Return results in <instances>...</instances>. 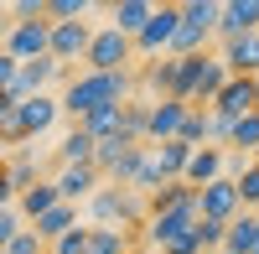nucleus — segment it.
<instances>
[{
  "mask_svg": "<svg viewBox=\"0 0 259 254\" xmlns=\"http://www.w3.org/2000/svg\"><path fill=\"white\" fill-rule=\"evenodd\" d=\"M57 202H62V197H57V187H52V182H36V187H26V192H21V213L36 223L41 213H52Z\"/></svg>",
  "mask_w": 259,
  "mask_h": 254,
  "instance_id": "bb28decb",
  "label": "nucleus"
},
{
  "mask_svg": "<svg viewBox=\"0 0 259 254\" xmlns=\"http://www.w3.org/2000/svg\"><path fill=\"white\" fill-rule=\"evenodd\" d=\"M6 177H11V187H16V197L26 192V187H36L41 177H36V161L31 156H16V161H6Z\"/></svg>",
  "mask_w": 259,
  "mask_h": 254,
  "instance_id": "473e14b6",
  "label": "nucleus"
},
{
  "mask_svg": "<svg viewBox=\"0 0 259 254\" xmlns=\"http://www.w3.org/2000/svg\"><path fill=\"white\" fill-rule=\"evenodd\" d=\"M135 57V41L114 26H99L89 52H83V73H124V62Z\"/></svg>",
  "mask_w": 259,
  "mask_h": 254,
  "instance_id": "20e7f679",
  "label": "nucleus"
},
{
  "mask_svg": "<svg viewBox=\"0 0 259 254\" xmlns=\"http://www.w3.org/2000/svg\"><path fill=\"white\" fill-rule=\"evenodd\" d=\"M192 197V187L187 182H166V187H156V192H150V213H171V207H187Z\"/></svg>",
  "mask_w": 259,
  "mask_h": 254,
  "instance_id": "c756f323",
  "label": "nucleus"
},
{
  "mask_svg": "<svg viewBox=\"0 0 259 254\" xmlns=\"http://www.w3.org/2000/svg\"><path fill=\"white\" fill-rule=\"evenodd\" d=\"M57 99L52 94H36V99H26V104H16V119H21V135L26 140H36V135H47L52 124H57Z\"/></svg>",
  "mask_w": 259,
  "mask_h": 254,
  "instance_id": "dca6fc26",
  "label": "nucleus"
},
{
  "mask_svg": "<svg viewBox=\"0 0 259 254\" xmlns=\"http://www.w3.org/2000/svg\"><path fill=\"white\" fill-rule=\"evenodd\" d=\"M218 62H223L228 78H259V31L223 41V57H218Z\"/></svg>",
  "mask_w": 259,
  "mask_h": 254,
  "instance_id": "4468645a",
  "label": "nucleus"
},
{
  "mask_svg": "<svg viewBox=\"0 0 259 254\" xmlns=\"http://www.w3.org/2000/svg\"><path fill=\"white\" fill-rule=\"evenodd\" d=\"M150 11H156V6H150V0H119V6L109 11V16H114L109 26H114V31H124L130 41H135V36H140V26L150 21Z\"/></svg>",
  "mask_w": 259,
  "mask_h": 254,
  "instance_id": "412c9836",
  "label": "nucleus"
},
{
  "mask_svg": "<svg viewBox=\"0 0 259 254\" xmlns=\"http://www.w3.org/2000/svg\"><path fill=\"white\" fill-rule=\"evenodd\" d=\"M89 218H94V228H119V234H130V228L145 223L140 192H124V187H99V192L89 197Z\"/></svg>",
  "mask_w": 259,
  "mask_h": 254,
  "instance_id": "7ed1b4c3",
  "label": "nucleus"
},
{
  "mask_svg": "<svg viewBox=\"0 0 259 254\" xmlns=\"http://www.w3.org/2000/svg\"><path fill=\"white\" fill-rule=\"evenodd\" d=\"M11 16H21V21H41L47 11H41V0H16V6H11Z\"/></svg>",
  "mask_w": 259,
  "mask_h": 254,
  "instance_id": "58836bf2",
  "label": "nucleus"
},
{
  "mask_svg": "<svg viewBox=\"0 0 259 254\" xmlns=\"http://www.w3.org/2000/svg\"><path fill=\"white\" fill-rule=\"evenodd\" d=\"M254 31H259V0H228L218 11V31L212 36L233 41V36H254Z\"/></svg>",
  "mask_w": 259,
  "mask_h": 254,
  "instance_id": "2eb2a0df",
  "label": "nucleus"
},
{
  "mask_svg": "<svg viewBox=\"0 0 259 254\" xmlns=\"http://www.w3.org/2000/svg\"><path fill=\"white\" fill-rule=\"evenodd\" d=\"M223 161H228V156L218 151V145H197V151L187 156V172H182V182L192 187V192H202L207 182H218V177H223Z\"/></svg>",
  "mask_w": 259,
  "mask_h": 254,
  "instance_id": "f3484780",
  "label": "nucleus"
},
{
  "mask_svg": "<svg viewBox=\"0 0 259 254\" xmlns=\"http://www.w3.org/2000/svg\"><path fill=\"white\" fill-rule=\"evenodd\" d=\"M57 156H62V166H94V140H89V135H83L78 124H73V130L62 135Z\"/></svg>",
  "mask_w": 259,
  "mask_h": 254,
  "instance_id": "cd10ccee",
  "label": "nucleus"
},
{
  "mask_svg": "<svg viewBox=\"0 0 259 254\" xmlns=\"http://www.w3.org/2000/svg\"><path fill=\"white\" fill-rule=\"evenodd\" d=\"M52 187H57V197H62V202H73V207H78V202H89L99 187H104V177L94 172V166H62V172L52 177Z\"/></svg>",
  "mask_w": 259,
  "mask_h": 254,
  "instance_id": "ddd939ff",
  "label": "nucleus"
},
{
  "mask_svg": "<svg viewBox=\"0 0 259 254\" xmlns=\"http://www.w3.org/2000/svg\"><path fill=\"white\" fill-rule=\"evenodd\" d=\"M73 228H78V207H73V202H57L52 213H41V218L31 223V234H36L41 244H57L62 234H73Z\"/></svg>",
  "mask_w": 259,
  "mask_h": 254,
  "instance_id": "6ab92c4d",
  "label": "nucleus"
},
{
  "mask_svg": "<svg viewBox=\"0 0 259 254\" xmlns=\"http://www.w3.org/2000/svg\"><path fill=\"white\" fill-rule=\"evenodd\" d=\"M16 68H21V62H16L11 52H0V94H6L11 83H16Z\"/></svg>",
  "mask_w": 259,
  "mask_h": 254,
  "instance_id": "ea45409f",
  "label": "nucleus"
},
{
  "mask_svg": "<svg viewBox=\"0 0 259 254\" xmlns=\"http://www.w3.org/2000/svg\"><path fill=\"white\" fill-rule=\"evenodd\" d=\"M259 109V99H254V78H228L223 83V94L218 99H212V114H218V119H244V114H254Z\"/></svg>",
  "mask_w": 259,
  "mask_h": 254,
  "instance_id": "f8f14e48",
  "label": "nucleus"
},
{
  "mask_svg": "<svg viewBox=\"0 0 259 254\" xmlns=\"http://www.w3.org/2000/svg\"><path fill=\"white\" fill-rule=\"evenodd\" d=\"M89 41H94V26L89 21H57L52 36H47V57L52 62H83V52H89Z\"/></svg>",
  "mask_w": 259,
  "mask_h": 254,
  "instance_id": "39448f33",
  "label": "nucleus"
},
{
  "mask_svg": "<svg viewBox=\"0 0 259 254\" xmlns=\"http://www.w3.org/2000/svg\"><path fill=\"white\" fill-rule=\"evenodd\" d=\"M145 83L156 89V99H177V57H161L145 68Z\"/></svg>",
  "mask_w": 259,
  "mask_h": 254,
  "instance_id": "c85d7f7f",
  "label": "nucleus"
},
{
  "mask_svg": "<svg viewBox=\"0 0 259 254\" xmlns=\"http://www.w3.org/2000/svg\"><path fill=\"white\" fill-rule=\"evenodd\" d=\"M177 26H182V6H156V11H150V21L140 26V36H135V52L161 57V52L171 47V36H177Z\"/></svg>",
  "mask_w": 259,
  "mask_h": 254,
  "instance_id": "0eeeda50",
  "label": "nucleus"
},
{
  "mask_svg": "<svg viewBox=\"0 0 259 254\" xmlns=\"http://www.w3.org/2000/svg\"><path fill=\"white\" fill-rule=\"evenodd\" d=\"M41 11H47L52 26H57V21H83V16H89V0H41Z\"/></svg>",
  "mask_w": 259,
  "mask_h": 254,
  "instance_id": "72a5a7b5",
  "label": "nucleus"
},
{
  "mask_svg": "<svg viewBox=\"0 0 259 254\" xmlns=\"http://www.w3.org/2000/svg\"><path fill=\"white\" fill-rule=\"evenodd\" d=\"M187 156H192V145H182V140L150 145V166H156V177H161V182H182V172H187Z\"/></svg>",
  "mask_w": 259,
  "mask_h": 254,
  "instance_id": "a211bd4d",
  "label": "nucleus"
},
{
  "mask_svg": "<svg viewBox=\"0 0 259 254\" xmlns=\"http://www.w3.org/2000/svg\"><path fill=\"white\" fill-rule=\"evenodd\" d=\"M244 207H239V187H233V177H218V182H207L202 192H197V218L207 223H233Z\"/></svg>",
  "mask_w": 259,
  "mask_h": 254,
  "instance_id": "423d86ee",
  "label": "nucleus"
},
{
  "mask_svg": "<svg viewBox=\"0 0 259 254\" xmlns=\"http://www.w3.org/2000/svg\"><path fill=\"white\" fill-rule=\"evenodd\" d=\"M207 68V52H192V57H177V99L192 109V89H197V78Z\"/></svg>",
  "mask_w": 259,
  "mask_h": 254,
  "instance_id": "b1692460",
  "label": "nucleus"
},
{
  "mask_svg": "<svg viewBox=\"0 0 259 254\" xmlns=\"http://www.w3.org/2000/svg\"><path fill=\"white\" fill-rule=\"evenodd\" d=\"M254 99H259V78H254Z\"/></svg>",
  "mask_w": 259,
  "mask_h": 254,
  "instance_id": "c03bdc74",
  "label": "nucleus"
},
{
  "mask_svg": "<svg viewBox=\"0 0 259 254\" xmlns=\"http://www.w3.org/2000/svg\"><path fill=\"white\" fill-rule=\"evenodd\" d=\"M254 234H259V218L254 213H239L228 223V234H223V254H249L254 249Z\"/></svg>",
  "mask_w": 259,
  "mask_h": 254,
  "instance_id": "5701e85b",
  "label": "nucleus"
},
{
  "mask_svg": "<svg viewBox=\"0 0 259 254\" xmlns=\"http://www.w3.org/2000/svg\"><path fill=\"white\" fill-rule=\"evenodd\" d=\"M228 145H233L239 156L259 151V109H254V114H244V119H233V130H228Z\"/></svg>",
  "mask_w": 259,
  "mask_h": 254,
  "instance_id": "7c9ffc66",
  "label": "nucleus"
},
{
  "mask_svg": "<svg viewBox=\"0 0 259 254\" xmlns=\"http://www.w3.org/2000/svg\"><path fill=\"white\" fill-rule=\"evenodd\" d=\"M57 73H68L62 62H52V57H31V62H21L16 68V83H11V99L16 104H26V99H36V94H47V83L57 78Z\"/></svg>",
  "mask_w": 259,
  "mask_h": 254,
  "instance_id": "1a4fd4ad",
  "label": "nucleus"
},
{
  "mask_svg": "<svg viewBox=\"0 0 259 254\" xmlns=\"http://www.w3.org/2000/svg\"><path fill=\"white\" fill-rule=\"evenodd\" d=\"M47 36H52V21H11L6 31V52L16 62H31V57H47Z\"/></svg>",
  "mask_w": 259,
  "mask_h": 254,
  "instance_id": "6e6552de",
  "label": "nucleus"
},
{
  "mask_svg": "<svg viewBox=\"0 0 259 254\" xmlns=\"http://www.w3.org/2000/svg\"><path fill=\"white\" fill-rule=\"evenodd\" d=\"M11 197H16V187H11V177H6V161H0V207H11Z\"/></svg>",
  "mask_w": 259,
  "mask_h": 254,
  "instance_id": "a19ab883",
  "label": "nucleus"
},
{
  "mask_svg": "<svg viewBox=\"0 0 259 254\" xmlns=\"http://www.w3.org/2000/svg\"><path fill=\"white\" fill-rule=\"evenodd\" d=\"M130 89H135L130 68L124 73H73L68 89H62V99H57V109L73 114V124H78L83 114L104 109V104H130Z\"/></svg>",
  "mask_w": 259,
  "mask_h": 254,
  "instance_id": "f257e3e1",
  "label": "nucleus"
},
{
  "mask_svg": "<svg viewBox=\"0 0 259 254\" xmlns=\"http://www.w3.org/2000/svg\"><path fill=\"white\" fill-rule=\"evenodd\" d=\"M47 254H89V228H73L57 244H47Z\"/></svg>",
  "mask_w": 259,
  "mask_h": 254,
  "instance_id": "f704fd0d",
  "label": "nucleus"
},
{
  "mask_svg": "<svg viewBox=\"0 0 259 254\" xmlns=\"http://www.w3.org/2000/svg\"><path fill=\"white\" fill-rule=\"evenodd\" d=\"M233 187H239V207L249 213V207H259V161L239 166V177H233Z\"/></svg>",
  "mask_w": 259,
  "mask_h": 254,
  "instance_id": "2f4dec72",
  "label": "nucleus"
},
{
  "mask_svg": "<svg viewBox=\"0 0 259 254\" xmlns=\"http://www.w3.org/2000/svg\"><path fill=\"white\" fill-rule=\"evenodd\" d=\"M6 254H47V244H41V239L31 234V228H21V234L6 244Z\"/></svg>",
  "mask_w": 259,
  "mask_h": 254,
  "instance_id": "c9c22d12",
  "label": "nucleus"
},
{
  "mask_svg": "<svg viewBox=\"0 0 259 254\" xmlns=\"http://www.w3.org/2000/svg\"><path fill=\"white\" fill-rule=\"evenodd\" d=\"M218 254H223V249H218Z\"/></svg>",
  "mask_w": 259,
  "mask_h": 254,
  "instance_id": "a18cd8bd",
  "label": "nucleus"
},
{
  "mask_svg": "<svg viewBox=\"0 0 259 254\" xmlns=\"http://www.w3.org/2000/svg\"><path fill=\"white\" fill-rule=\"evenodd\" d=\"M177 140H182V145H192V151H197V145H212V114H207V109H187Z\"/></svg>",
  "mask_w": 259,
  "mask_h": 254,
  "instance_id": "393cba45",
  "label": "nucleus"
},
{
  "mask_svg": "<svg viewBox=\"0 0 259 254\" xmlns=\"http://www.w3.org/2000/svg\"><path fill=\"white\" fill-rule=\"evenodd\" d=\"M192 228H197V223H192ZM161 254H202V244H197V234H182V239L161 244Z\"/></svg>",
  "mask_w": 259,
  "mask_h": 254,
  "instance_id": "4c0bfd02",
  "label": "nucleus"
},
{
  "mask_svg": "<svg viewBox=\"0 0 259 254\" xmlns=\"http://www.w3.org/2000/svg\"><path fill=\"white\" fill-rule=\"evenodd\" d=\"M192 223H197V197H192L187 207H171V213H145V239L161 249V244H171V239L192 234Z\"/></svg>",
  "mask_w": 259,
  "mask_h": 254,
  "instance_id": "9b49d317",
  "label": "nucleus"
},
{
  "mask_svg": "<svg viewBox=\"0 0 259 254\" xmlns=\"http://www.w3.org/2000/svg\"><path fill=\"white\" fill-rule=\"evenodd\" d=\"M119 119H124V104H104V109H94V114L78 119V130L99 145V140H114L119 135Z\"/></svg>",
  "mask_w": 259,
  "mask_h": 254,
  "instance_id": "aec40b11",
  "label": "nucleus"
},
{
  "mask_svg": "<svg viewBox=\"0 0 259 254\" xmlns=\"http://www.w3.org/2000/svg\"><path fill=\"white\" fill-rule=\"evenodd\" d=\"M182 119H187V104H182V99H156V104H145V145L177 140Z\"/></svg>",
  "mask_w": 259,
  "mask_h": 254,
  "instance_id": "9d476101",
  "label": "nucleus"
},
{
  "mask_svg": "<svg viewBox=\"0 0 259 254\" xmlns=\"http://www.w3.org/2000/svg\"><path fill=\"white\" fill-rule=\"evenodd\" d=\"M249 254H259V234H254V249H249Z\"/></svg>",
  "mask_w": 259,
  "mask_h": 254,
  "instance_id": "37998d69",
  "label": "nucleus"
},
{
  "mask_svg": "<svg viewBox=\"0 0 259 254\" xmlns=\"http://www.w3.org/2000/svg\"><path fill=\"white\" fill-rule=\"evenodd\" d=\"M218 0H187L182 6V26L171 36L166 57H192V52H207V36L218 31Z\"/></svg>",
  "mask_w": 259,
  "mask_h": 254,
  "instance_id": "f03ea898",
  "label": "nucleus"
},
{
  "mask_svg": "<svg viewBox=\"0 0 259 254\" xmlns=\"http://www.w3.org/2000/svg\"><path fill=\"white\" fill-rule=\"evenodd\" d=\"M89 254H135V234H119V228H89Z\"/></svg>",
  "mask_w": 259,
  "mask_h": 254,
  "instance_id": "a878e982",
  "label": "nucleus"
},
{
  "mask_svg": "<svg viewBox=\"0 0 259 254\" xmlns=\"http://www.w3.org/2000/svg\"><path fill=\"white\" fill-rule=\"evenodd\" d=\"M145 156H150V145H130V151H119V161H114L104 177L130 192V187H135V177H140V166H145Z\"/></svg>",
  "mask_w": 259,
  "mask_h": 254,
  "instance_id": "4be33fe9",
  "label": "nucleus"
},
{
  "mask_svg": "<svg viewBox=\"0 0 259 254\" xmlns=\"http://www.w3.org/2000/svg\"><path fill=\"white\" fill-rule=\"evenodd\" d=\"M6 31H11V21H6V16H0V52H6Z\"/></svg>",
  "mask_w": 259,
  "mask_h": 254,
  "instance_id": "79ce46f5",
  "label": "nucleus"
},
{
  "mask_svg": "<svg viewBox=\"0 0 259 254\" xmlns=\"http://www.w3.org/2000/svg\"><path fill=\"white\" fill-rule=\"evenodd\" d=\"M21 234V213L16 207H0V254H6V244Z\"/></svg>",
  "mask_w": 259,
  "mask_h": 254,
  "instance_id": "e433bc0d",
  "label": "nucleus"
}]
</instances>
